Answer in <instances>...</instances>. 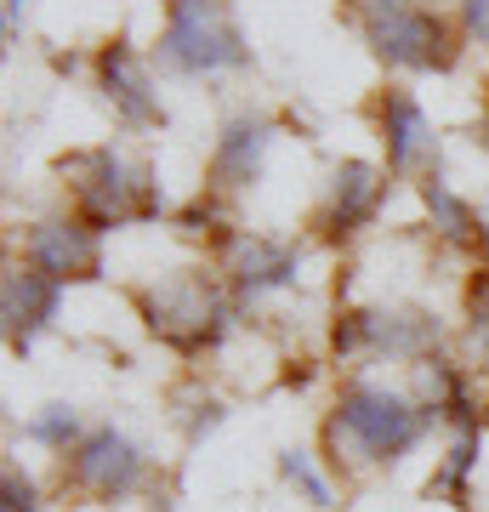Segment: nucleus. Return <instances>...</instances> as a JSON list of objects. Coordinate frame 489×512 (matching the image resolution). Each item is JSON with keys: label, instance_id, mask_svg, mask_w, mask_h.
<instances>
[{"label": "nucleus", "instance_id": "nucleus-11", "mask_svg": "<svg viewBox=\"0 0 489 512\" xmlns=\"http://www.w3.org/2000/svg\"><path fill=\"white\" fill-rule=\"evenodd\" d=\"M97 86H103L109 109L120 114V120H126L131 131H154V126H165V109H160V97H154V86H148L143 57L131 52L126 40H109V46L97 52Z\"/></svg>", "mask_w": 489, "mask_h": 512}, {"label": "nucleus", "instance_id": "nucleus-24", "mask_svg": "<svg viewBox=\"0 0 489 512\" xmlns=\"http://www.w3.org/2000/svg\"><path fill=\"white\" fill-rule=\"evenodd\" d=\"M154 512H171V507H165V501H160V507H154Z\"/></svg>", "mask_w": 489, "mask_h": 512}, {"label": "nucleus", "instance_id": "nucleus-12", "mask_svg": "<svg viewBox=\"0 0 489 512\" xmlns=\"http://www.w3.org/2000/svg\"><path fill=\"white\" fill-rule=\"evenodd\" d=\"M57 302H63V285L35 274L29 262L6 274V285H0V313H6V342H12V353H29V342L57 319Z\"/></svg>", "mask_w": 489, "mask_h": 512}, {"label": "nucleus", "instance_id": "nucleus-7", "mask_svg": "<svg viewBox=\"0 0 489 512\" xmlns=\"http://www.w3.org/2000/svg\"><path fill=\"white\" fill-rule=\"evenodd\" d=\"M143 456H137V444L126 433H114V427H91L86 439L69 450L63 461V484L74 495H91V501H120L143 484Z\"/></svg>", "mask_w": 489, "mask_h": 512}, {"label": "nucleus", "instance_id": "nucleus-23", "mask_svg": "<svg viewBox=\"0 0 489 512\" xmlns=\"http://www.w3.org/2000/svg\"><path fill=\"white\" fill-rule=\"evenodd\" d=\"M484 120H489V92H484Z\"/></svg>", "mask_w": 489, "mask_h": 512}, {"label": "nucleus", "instance_id": "nucleus-25", "mask_svg": "<svg viewBox=\"0 0 489 512\" xmlns=\"http://www.w3.org/2000/svg\"><path fill=\"white\" fill-rule=\"evenodd\" d=\"M484 427H489V410H484Z\"/></svg>", "mask_w": 489, "mask_h": 512}, {"label": "nucleus", "instance_id": "nucleus-8", "mask_svg": "<svg viewBox=\"0 0 489 512\" xmlns=\"http://www.w3.org/2000/svg\"><path fill=\"white\" fill-rule=\"evenodd\" d=\"M23 262L35 274L57 279V285H86L103 274V239L97 228L80 217H57V222H35L23 239Z\"/></svg>", "mask_w": 489, "mask_h": 512}, {"label": "nucleus", "instance_id": "nucleus-14", "mask_svg": "<svg viewBox=\"0 0 489 512\" xmlns=\"http://www.w3.org/2000/svg\"><path fill=\"white\" fill-rule=\"evenodd\" d=\"M268 143H273V120H262V114L228 120L217 137V154H211V188H251L262 177Z\"/></svg>", "mask_w": 489, "mask_h": 512}, {"label": "nucleus", "instance_id": "nucleus-4", "mask_svg": "<svg viewBox=\"0 0 489 512\" xmlns=\"http://www.w3.org/2000/svg\"><path fill=\"white\" fill-rule=\"evenodd\" d=\"M359 29L370 40V52L381 63H399V69H455V29L438 12L416 6V0H359Z\"/></svg>", "mask_w": 489, "mask_h": 512}, {"label": "nucleus", "instance_id": "nucleus-10", "mask_svg": "<svg viewBox=\"0 0 489 512\" xmlns=\"http://www.w3.org/2000/svg\"><path fill=\"white\" fill-rule=\"evenodd\" d=\"M376 126H381V148H387V171L393 177H416L438 160V137H433V120L421 114V103L399 86H387L376 103ZM433 177V171H427Z\"/></svg>", "mask_w": 489, "mask_h": 512}, {"label": "nucleus", "instance_id": "nucleus-1", "mask_svg": "<svg viewBox=\"0 0 489 512\" xmlns=\"http://www.w3.org/2000/svg\"><path fill=\"white\" fill-rule=\"evenodd\" d=\"M433 427V410L421 399H404L393 387L376 382H347L336 393V410L325 421V444L336 467H364V461H399L421 444Z\"/></svg>", "mask_w": 489, "mask_h": 512}, {"label": "nucleus", "instance_id": "nucleus-22", "mask_svg": "<svg viewBox=\"0 0 489 512\" xmlns=\"http://www.w3.org/2000/svg\"><path fill=\"white\" fill-rule=\"evenodd\" d=\"M18 18H23V0H6V40L18 35Z\"/></svg>", "mask_w": 489, "mask_h": 512}, {"label": "nucleus", "instance_id": "nucleus-9", "mask_svg": "<svg viewBox=\"0 0 489 512\" xmlns=\"http://www.w3.org/2000/svg\"><path fill=\"white\" fill-rule=\"evenodd\" d=\"M217 268L228 274L234 296H268L296 285V245L268 234H228L217 245Z\"/></svg>", "mask_w": 489, "mask_h": 512}, {"label": "nucleus", "instance_id": "nucleus-16", "mask_svg": "<svg viewBox=\"0 0 489 512\" xmlns=\"http://www.w3.org/2000/svg\"><path fill=\"white\" fill-rule=\"evenodd\" d=\"M472 467H478V433H461V439L450 444L444 467H438V478L427 484V495H450V501H467V478H472Z\"/></svg>", "mask_w": 489, "mask_h": 512}, {"label": "nucleus", "instance_id": "nucleus-13", "mask_svg": "<svg viewBox=\"0 0 489 512\" xmlns=\"http://www.w3.org/2000/svg\"><path fill=\"white\" fill-rule=\"evenodd\" d=\"M381 194H387V177H381L376 165L342 160L336 165V177H330V200H325V211H319L325 239H353L364 222L381 211Z\"/></svg>", "mask_w": 489, "mask_h": 512}, {"label": "nucleus", "instance_id": "nucleus-6", "mask_svg": "<svg viewBox=\"0 0 489 512\" xmlns=\"http://www.w3.org/2000/svg\"><path fill=\"white\" fill-rule=\"evenodd\" d=\"M438 342V319L416 308H347L336 313V325H330V348L342 353V359H359V353H393V359H427Z\"/></svg>", "mask_w": 489, "mask_h": 512}, {"label": "nucleus", "instance_id": "nucleus-18", "mask_svg": "<svg viewBox=\"0 0 489 512\" xmlns=\"http://www.w3.org/2000/svg\"><path fill=\"white\" fill-rule=\"evenodd\" d=\"M279 473L308 495V507H330V484H325V473L308 461V450H279Z\"/></svg>", "mask_w": 489, "mask_h": 512}, {"label": "nucleus", "instance_id": "nucleus-21", "mask_svg": "<svg viewBox=\"0 0 489 512\" xmlns=\"http://www.w3.org/2000/svg\"><path fill=\"white\" fill-rule=\"evenodd\" d=\"M461 23H467V35L489 46V0H461Z\"/></svg>", "mask_w": 489, "mask_h": 512}, {"label": "nucleus", "instance_id": "nucleus-19", "mask_svg": "<svg viewBox=\"0 0 489 512\" xmlns=\"http://www.w3.org/2000/svg\"><path fill=\"white\" fill-rule=\"evenodd\" d=\"M467 336H472V348L489 353V262L472 274L467 285Z\"/></svg>", "mask_w": 489, "mask_h": 512}, {"label": "nucleus", "instance_id": "nucleus-15", "mask_svg": "<svg viewBox=\"0 0 489 512\" xmlns=\"http://www.w3.org/2000/svg\"><path fill=\"white\" fill-rule=\"evenodd\" d=\"M421 200H427V211H433V228L444 239H455V245H478V205L461 200L444 177H421Z\"/></svg>", "mask_w": 489, "mask_h": 512}, {"label": "nucleus", "instance_id": "nucleus-5", "mask_svg": "<svg viewBox=\"0 0 489 512\" xmlns=\"http://www.w3.org/2000/svg\"><path fill=\"white\" fill-rule=\"evenodd\" d=\"M160 63H171L182 74H211V69L251 63V46L239 35L228 0H165Z\"/></svg>", "mask_w": 489, "mask_h": 512}, {"label": "nucleus", "instance_id": "nucleus-2", "mask_svg": "<svg viewBox=\"0 0 489 512\" xmlns=\"http://www.w3.org/2000/svg\"><path fill=\"white\" fill-rule=\"evenodd\" d=\"M57 171L74 188V217L91 222L97 234L160 217V183H154L148 160H137L126 148H80V154H63Z\"/></svg>", "mask_w": 489, "mask_h": 512}, {"label": "nucleus", "instance_id": "nucleus-20", "mask_svg": "<svg viewBox=\"0 0 489 512\" xmlns=\"http://www.w3.org/2000/svg\"><path fill=\"white\" fill-rule=\"evenodd\" d=\"M0 495H6V501H0V512H35V484H29V478L18 473V467H6V478H0Z\"/></svg>", "mask_w": 489, "mask_h": 512}, {"label": "nucleus", "instance_id": "nucleus-17", "mask_svg": "<svg viewBox=\"0 0 489 512\" xmlns=\"http://www.w3.org/2000/svg\"><path fill=\"white\" fill-rule=\"evenodd\" d=\"M23 433H29L35 444H46V450H63V456H69L74 444L86 439V433H80V416H74L69 404H46V410H40V416L29 421Z\"/></svg>", "mask_w": 489, "mask_h": 512}, {"label": "nucleus", "instance_id": "nucleus-3", "mask_svg": "<svg viewBox=\"0 0 489 512\" xmlns=\"http://www.w3.org/2000/svg\"><path fill=\"white\" fill-rule=\"evenodd\" d=\"M137 313H143V325L160 336L165 348H177V353H200L228 330V296H222V285L205 268L143 285L137 291Z\"/></svg>", "mask_w": 489, "mask_h": 512}]
</instances>
